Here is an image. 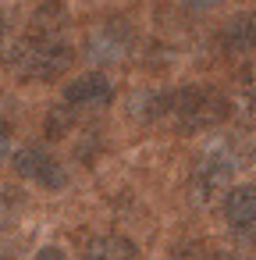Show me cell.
<instances>
[{
    "label": "cell",
    "mask_w": 256,
    "mask_h": 260,
    "mask_svg": "<svg viewBox=\"0 0 256 260\" xmlns=\"http://www.w3.org/2000/svg\"><path fill=\"white\" fill-rule=\"evenodd\" d=\"M71 61H75V54L64 40L40 36V32H25L0 57V64L22 82H57L71 68Z\"/></svg>",
    "instance_id": "cell-1"
},
{
    "label": "cell",
    "mask_w": 256,
    "mask_h": 260,
    "mask_svg": "<svg viewBox=\"0 0 256 260\" xmlns=\"http://www.w3.org/2000/svg\"><path fill=\"white\" fill-rule=\"evenodd\" d=\"M167 114L174 118V125L181 132H206V128H217L221 121H228L231 100L217 86L185 82L178 89H167Z\"/></svg>",
    "instance_id": "cell-2"
},
{
    "label": "cell",
    "mask_w": 256,
    "mask_h": 260,
    "mask_svg": "<svg viewBox=\"0 0 256 260\" xmlns=\"http://www.w3.org/2000/svg\"><path fill=\"white\" fill-rule=\"evenodd\" d=\"M242 164H245V153L231 139L213 143L210 150H203L199 160L189 171V196H192V203L196 207H210L217 196H224L235 185V175L242 171Z\"/></svg>",
    "instance_id": "cell-3"
},
{
    "label": "cell",
    "mask_w": 256,
    "mask_h": 260,
    "mask_svg": "<svg viewBox=\"0 0 256 260\" xmlns=\"http://www.w3.org/2000/svg\"><path fill=\"white\" fill-rule=\"evenodd\" d=\"M135 47H139V32L121 15L100 18L86 32V43H82V50H86V57L93 64H121V61H128L135 54Z\"/></svg>",
    "instance_id": "cell-4"
},
{
    "label": "cell",
    "mask_w": 256,
    "mask_h": 260,
    "mask_svg": "<svg viewBox=\"0 0 256 260\" xmlns=\"http://www.w3.org/2000/svg\"><path fill=\"white\" fill-rule=\"evenodd\" d=\"M15 171H18L25 182H36L40 189H64V185H68L64 164H61L47 146H36V143H29V146H22V150L15 153Z\"/></svg>",
    "instance_id": "cell-5"
},
{
    "label": "cell",
    "mask_w": 256,
    "mask_h": 260,
    "mask_svg": "<svg viewBox=\"0 0 256 260\" xmlns=\"http://www.w3.org/2000/svg\"><path fill=\"white\" fill-rule=\"evenodd\" d=\"M114 100V82L103 75V72H86L79 75L75 82L64 86V107L75 114V111H100Z\"/></svg>",
    "instance_id": "cell-6"
},
{
    "label": "cell",
    "mask_w": 256,
    "mask_h": 260,
    "mask_svg": "<svg viewBox=\"0 0 256 260\" xmlns=\"http://www.w3.org/2000/svg\"><path fill=\"white\" fill-rule=\"evenodd\" d=\"M221 200H224L221 214H224V224L231 232L256 228V185H231Z\"/></svg>",
    "instance_id": "cell-7"
},
{
    "label": "cell",
    "mask_w": 256,
    "mask_h": 260,
    "mask_svg": "<svg viewBox=\"0 0 256 260\" xmlns=\"http://www.w3.org/2000/svg\"><path fill=\"white\" fill-rule=\"evenodd\" d=\"M217 47L224 54H249L256 50V11H242L228 18L217 32Z\"/></svg>",
    "instance_id": "cell-8"
},
{
    "label": "cell",
    "mask_w": 256,
    "mask_h": 260,
    "mask_svg": "<svg viewBox=\"0 0 256 260\" xmlns=\"http://www.w3.org/2000/svg\"><path fill=\"white\" fill-rule=\"evenodd\" d=\"M82 260H139V246H135L128 235L103 232V235H93V239L86 242Z\"/></svg>",
    "instance_id": "cell-9"
},
{
    "label": "cell",
    "mask_w": 256,
    "mask_h": 260,
    "mask_svg": "<svg viewBox=\"0 0 256 260\" xmlns=\"http://www.w3.org/2000/svg\"><path fill=\"white\" fill-rule=\"evenodd\" d=\"M128 114L142 125H153L167 118V89H139L128 96Z\"/></svg>",
    "instance_id": "cell-10"
},
{
    "label": "cell",
    "mask_w": 256,
    "mask_h": 260,
    "mask_svg": "<svg viewBox=\"0 0 256 260\" xmlns=\"http://www.w3.org/2000/svg\"><path fill=\"white\" fill-rule=\"evenodd\" d=\"M235 111H238L249 125H256V61H252V64H245V68H242V75H238Z\"/></svg>",
    "instance_id": "cell-11"
},
{
    "label": "cell",
    "mask_w": 256,
    "mask_h": 260,
    "mask_svg": "<svg viewBox=\"0 0 256 260\" xmlns=\"http://www.w3.org/2000/svg\"><path fill=\"white\" fill-rule=\"evenodd\" d=\"M25 214V192L11 189V185H0V232H11Z\"/></svg>",
    "instance_id": "cell-12"
},
{
    "label": "cell",
    "mask_w": 256,
    "mask_h": 260,
    "mask_svg": "<svg viewBox=\"0 0 256 260\" xmlns=\"http://www.w3.org/2000/svg\"><path fill=\"white\" fill-rule=\"evenodd\" d=\"M178 4L189 11V15H210V11H217L224 0H178Z\"/></svg>",
    "instance_id": "cell-13"
},
{
    "label": "cell",
    "mask_w": 256,
    "mask_h": 260,
    "mask_svg": "<svg viewBox=\"0 0 256 260\" xmlns=\"http://www.w3.org/2000/svg\"><path fill=\"white\" fill-rule=\"evenodd\" d=\"M32 260H68V256H64V249H57V246H43Z\"/></svg>",
    "instance_id": "cell-14"
},
{
    "label": "cell",
    "mask_w": 256,
    "mask_h": 260,
    "mask_svg": "<svg viewBox=\"0 0 256 260\" xmlns=\"http://www.w3.org/2000/svg\"><path fill=\"white\" fill-rule=\"evenodd\" d=\"M8 146H11V125H8V121H0V160H4Z\"/></svg>",
    "instance_id": "cell-15"
},
{
    "label": "cell",
    "mask_w": 256,
    "mask_h": 260,
    "mask_svg": "<svg viewBox=\"0 0 256 260\" xmlns=\"http://www.w3.org/2000/svg\"><path fill=\"white\" fill-rule=\"evenodd\" d=\"M210 260H249V256H242V253H213Z\"/></svg>",
    "instance_id": "cell-16"
},
{
    "label": "cell",
    "mask_w": 256,
    "mask_h": 260,
    "mask_svg": "<svg viewBox=\"0 0 256 260\" xmlns=\"http://www.w3.org/2000/svg\"><path fill=\"white\" fill-rule=\"evenodd\" d=\"M4 32H8V18H4V11H0V40H4Z\"/></svg>",
    "instance_id": "cell-17"
}]
</instances>
